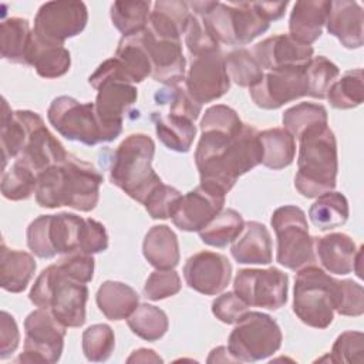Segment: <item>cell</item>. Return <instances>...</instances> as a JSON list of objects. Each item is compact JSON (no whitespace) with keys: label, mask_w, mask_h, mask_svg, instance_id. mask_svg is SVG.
Returning <instances> with one entry per match:
<instances>
[{"label":"cell","mask_w":364,"mask_h":364,"mask_svg":"<svg viewBox=\"0 0 364 364\" xmlns=\"http://www.w3.org/2000/svg\"><path fill=\"white\" fill-rule=\"evenodd\" d=\"M245 220L235 209H222L208 225L199 230L200 240L213 247H225L243 230Z\"/></svg>","instance_id":"f35d334b"},{"label":"cell","mask_w":364,"mask_h":364,"mask_svg":"<svg viewBox=\"0 0 364 364\" xmlns=\"http://www.w3.org/2000/svg\"><path fill=\"white\" fill-rule=\"evenodd\" d=\"M141 33L122 37L115 51V58L118 60L124 75L131 84L142 82L148 75L152 74L151 60L142 41Z\"/></svg>","instance_id":"1f68e13d"},{"label":"cell","mask_w":364,"mask_h":364,"mask_svg":"<svg viewBox=\"0 0 364 364\" xmlns=\"http://www.w3.org/2000/svg\"><path fill=\"white\" fill-rule=\"evenodd\" d=\"M200 18L219 43L229 46H245L270 26V21L259 11L256 1H215Z\"/></svg>","instance_id":"ba28073f"},{"label":"cell","mask_w":364,"mask_h":364,"mask_svg":"<svg viewBox=\"0 0 364 364\" xmlns=\"http://www.w3.org/2000/svg\"><path fill=\"white\" fill-rule=\"evenodd\" d=\"M151 14V1H114L109 16L114 27L122 37L135 36L148 27Z\"/></svg>","instance_id":"74e56055"},{"label":"cell","mask_w":364,"mask_h":364,"mask_svg":"<svg viewBox=\"0 0 364 364\" xmlns=\"http://www.w3.org/2000/svg\"><path fill=\"white\" fill-rule=\"evenodd\" d=\"M364 11L357 1L334 0L330 3L327 14V31L337 37L346 48H360L363 37Z\"/></svg>","instance_id":"603a6c76"},{"label":"cell","mask_w":364,"mask_h":364,"mask_svg":"<svg viewBox=\"0 0 364 364\" xmlns=\"http://www.w3.org/2000/svg\"><path fill=\"white\" fill-rule=\"evenodd\" d=\"M183 34H185V44L192 57L219 51V41L206 27L203 20L193 13H191L188 17Z\"/></svg>","instance_id":"c3c4849f"},{"label":"cell","mask_w":364,"mask_h":364,"mask_svg":"<svg viewBox=\"0 0 364 364\" xmlns=\"http://www.w3.org/2000/svg\"><path fill=\"white\" fill-rule=\"evenodd\" d=\"M182 193L164 182L159 183L142 203L152 219H168L175 213Z\"/></svg>","instance_id":"681fc988"},{"label":"cell","mask_w":364,"mask_h":364,"mask_svg":"<svg viewBox=\"0 0 364 364\" xmlns=\"http://www.w3.org/2000/svg\"><path fill=\"white\" fill-rule=\"evenodd\" d=\"M243 122L237 112L223 104L209 107L202 119L200 131H222V132H237L242 129Z\"/></svg>","instance_id":"f5cc1de1"},{"label":"cell","mask_w":364,"mask_h":364,"mask_svg":"<svg viewBox=\"0 0 364 364\" xmlns=\"http://www.w3.org/2000/svg\"><path fill=\"white\" fill-rule=\"evenodd\" d=\"M47 118L57 132L68 141L90 146L107 142L94 102H80L73 97L60 95L51 101Z\"/></svg>","instance_id":"7c38bea8"},{"label":"cell","mask_w":364,"mask_h":364,"mask_svg":"<svg viewBox=\"0 0 364 364\" xmlns=\"http://www.w3.org/2000/svg\"><path fill=\"white\" fill-rule=\"evenodd\" d=\"M20 341V331L14 317L7 313H0V358H7L16 351Z\"/></svg>","instance_id":"680465c9"},{"label":"cell","mask_w":364,"mask_h":364,"mask_svg":"<svg viewBox=\"0 0 364 364\" xmlns=\"http://www.w3.org/2000/svg\"><path fill=\"white\" fill-rule=\"evenodd\" d=\"M336 311L341 316L358 317L364 313V289L361 284L346 279L338 280Z\"/></svg>","instance_id":"db71d44e"},{"label":"cell","mask_w":364,"mask_h":364,"mask_svg":"<svg viewBox=\"0 0 364 364\" xmlns=\"http://www.w3.org/2000/svg\"><path fill=\"white\" fill-rule=\"evenodd\" d=\"M141 36L151 60V77L165 85H178L185 80L186 60L182 54L181 41L159 38L148 27Z\"/></svg>","instance_id":"7402d4cb"},{"label":"cell","mask_w":364,"mask_h":364,"mask_svg":"<svg viewBox=\"0 0 364 364\" xmlns=\"http://www.w3.org/2000/svg\"><path fill=\"white\" fill-rule=\"evenodd\" d=\"M183 277L186 284L198 293L215 296L228 287L232 277V264L220 253L202 250L186 260Z\"/></svg>","instance_id":"d6986e66"},{"label":"cell","mask_w":364,"mask_h":364,"mask_svg":"<svg viewBox=\"0 0 364 364\" xmlns=\"http://www.w3.org/2000/svg\"><path fill=\"white\" fill-rule=\"evenodd\" d=\"M230 253L242 264H269L272 262L270 232L260 222H245L243 230L232 242Z\"/></svg>","instance_id":"484cf974"},{"label":"cell","mask_w":364,"mask_h":364,"mask_svg":"<svg viewBox=\"0 0 364 364\" xmlns=\"http://www.w3.org/2000/svg\"><path fill=\"white\" fill-rule=\"evenodd\" d=\"M142 253L158 270L175 269L179 263V243L175 232L166 225L152 226L144 239Z\"/></svg>","instance_id":"4316f807"},{"label":"cell","mask_w":364,"mask_h":364,"mask_svg":"<svg viewBox=\"0 0 364 364\" xmlns=\"http://www.w3.org/2000/svg\"><path fill=\"white\" fill-rule=\"evenodd\" d=\"M185 88L198 104H206L225 95L230 80L225 67V55L219 51L192 57Z\"/></svg>","instance_id":"2e32d148"},{"label":"cell","mask_w":364,"mask_h":364,"mask_svg":"<svg viewBox=\"0 0 364 364\" xmlns=\"http://www.w3.org/2000/svg\"><path fill=\"white\" fill-rule=\"evenodd\" d=\"M155 101L159 105L168 102L169 114L185 117L191 121L198 119L202 109V105L191 97L186 88L179 85H165V88L158 90L155 94Z\"/></svg>","instance_id":"7dc6e473"},{"label":"cell","mask_w":364,"mask_h":364,"mask_svg":"<svg viewBox=\"0 0 364 364\" xmlns=\"http://www.w3.org/2000/svg\"><path fill=\"white\" fill-rule=\"evenodd\" d=\"M354 240L340 232L314 237V253L324 270L333 274H348L353 272L357 255Z\"/></svg>","instance_id":"d4e9b609"},{"label":"cell","mask_w":364,"mask_h":364,"mask_svg":"<svg viewBox=\"0 0 364 364\" xmlns=\"http://www.w3.org/2000/svg\"><path fill=\"white\" fill-rule=\"evenodd\" d=\"M225 67L229 80L239 87L252 88L263 78L264 74V70L260 67L257 60L246 48H237L226 54Z\"/></svg>","instance_id":"7bdbcfd3"},{"label":"cell","mask_w":364,"mask_h":364,"mask_svg":"<svg viewBox=\"0 0 364 364\" xmlns=\"http://www.w3.org/2000/svg\"><path fill=\"white\" fill-rule=\"evenodd\" d=\"M28 297L34 306L48 310L65 327H81L85 323L88 289L85 283L68 277L58 263L38 274Z\"/></svg>","instance_id":"5b68a950"},{"label":"cell","mask_w":364,"mask_h":364,"mask_svg":"<svg viewBox=\"0 0 364 364\" xmlns=\"http://www.w3.org/2000/svg\"><path fill=\"white\" fill-rule=\"evenodd\" d=\"M108 235L105 226L91 218H84L80 239V252L87 255H94L107 250Z\"/></svg>","instance_id":"9f6ffc18"},{"label":"cell","mask_w":364,"mask_h":364,"mask_svg":"<svg viewBox=\"0 0 364 364\" xmlns=\"http://www.w3.org/2000/svg\"><path fill=\"white\" fill-rule=\"evenodd\" d=\"M127 324L134 334L146 341H156L165 336L169 327L166 313L152 304L142 303L127 318Z\"/></svg>","instance_id":"ab89813d"},{"label":"cell","mask_w":364,"mask_h":364,"mask_svg":"<svg viewBox=\"0 0 364 364\" xmlns=\"http://www.w3.org/2000/svg\"><path fill=\"white\" fill-rule=\"evenodd\" d=\"M313 47L296 41L289 34H276L257 43L252 54L263 70L306 67L313 58Z\"/></svg>","instance_id":"44dd1931"},{"label":"cell","mask_w":364,"mask_h":364,"mask_svg":"<svg viewBox=\"0 0 364 364\" xmlns=\"http://www.w3.org/2000/svg\"><path fill=\"white\" fill-rule=\"evenodd\" d=\"M115 347V336L108 324H92L82 333V353L88 361H107Z\"/></svg>","instance_id":"bcb514c9"},{"label":"cell","mask_w":364,"mask_h":364,"mask_svg":"<svg viewBox=\"0 0 364 364\" xmlns=\"http://www.w3.org/2000/svg\"><path fill=\"white\" fill-rule=\"evenodd\" d=\"M348 202L341 192H326L317 196L309 209L311 223L320 230H330L343 226L348 219Z\"/></svg>","instance_id":"8d00e7d4"},{"label":"cell","mask_w":364,"mask_h":364,"mask_svg":"<svg viewBox=\"0 0 364 364\" xmlns=\"http://www.w3.org/2000/svg\"><path fill=\"white\" fill-rule=\"evenodd\" d=\"M88 82L95 88V114L104 128L107 142L114 141L122 132L124 115L138 98V91L122 73L115 57L105 60L90 75Z\"/></svg>","instance_id":"8992f818"},{"label":"cell","mask_w":364,"mask_h":364,"mask_svg":"<svg viewBox=\"0 0 364 364\" xmlns=\"http://www.w3.org/2000/svg\"><path fill=\"white\" fill-rule=\"evenodd\" d=\"M330 3L328 0L296 1L289 18V36L301 44L311 46L323 33Z\"/></svg>","instance_id":"cb8c5ba5"},{"label":"cell","mask_w":364,"mask_h":364,"mask_svg":"<svg viewBox=\"0 0 364 364\" xmlns=\"http://www.w3.org/2000/svg\"><path fill=\"white\" fill-rule=\"evenodd\" d=\"M181 277L178 272L171 270H155L152 272L144 286V294L146 299L158 301L175 296L181 290Z\"/></svg>","instance_id":"816d5d0a"},{"label":"cell","mask_w":364,"mask_h":364,"mask_svg":"<svg viewBox=\"0 0 364 364\" xmlns=\"http://www.w3.org/2000/svg\"><path fill=\"white\" fill-rule=\"evenodd\" d=\"M262 162L264 166L279 171L289 166L296 155V139L284 128H272L259 132Z\"/></svg>","instance_id":"e575fe53"},{"label":"cell","mask_w":364,"mask_h":364,"mask_svg":"<svg viewBox=\"0 0 364 364\" xmlns=\"http://www.w3.org/2000/svg\"><path fill=\"white\" fill-rule=\"evenodd\" d=\"M247 307L235 291L222 293L212 301L213 316L226 324H236L247 313Z\"/></svg>","instance_id":"11a10c76"},{"label":"cell","mask_w":364,"mask_h":364,"mask_svg":"<svg viewBox=\"0 0 364 364\" xmlns=\"http://www.w3.org/2000/svg\"><path fill=\"white\" fill-rule=\"evenodd\" d=\"M297 173L294 188L304 198H317L336 188L337 142L333 131L318 127L306 131L299 139Z\"/></svg>","instance_id":"3957f363"},{"label":"cell","mask_w":364,"mask_h":364,"mask_svg":"<svg viewBox=\"0 0 364 364\" xmlns=\"http://www.w3.org/2000/svg\"><path fill=\"white\" fill-rule=\"evenodd\" d=\"M101 313L114 321L125 320L139 304V294L122 282H104L95 296Z\"/></svg>","instance_id":"4dcf8cb0"},{"label":"cell","mask_w":364,"mask_h":364,"mask_svg":"<svg viewBox=\"0 0 364 364\" xmlns=\"http://www.w3.org/2000/svg\"><path fill=\"white\" fill-rule=\"evenodd\" d=\"M88 10L82 1L57 0L40 6L34 17V36L50 44H61L78 36L87 26Z\"/></svg>","instance_id":"5bb4252c"},{"label":"cell","mask_w":364,"mask_h":364,"mask_svg":"<svg viewBox=\"0 0 364 364\" xmlns=\"http://www.w3.org/2000/svg\"><path fill=\"white\" fill-rule=\"evenodd\" d=\"M101 183L102 175L90 162L68 154L64 162L37 175L34 195L41 208L68 206L90 212L98 203Z\"/></svg>","instance_id":"7a4b0ae2"},{"label":"cell","mask_w":364,"mask_h":364,"mask_svg":"<svg viewBox=\"0 0 364 364\" xmlns=\"http://www.w3.org/2000/svg\"><path fill=\"white\" fill-rule=\"evenodd\" d=\"M225 196L199 183L195 189L182 195L171 219L181 230L199 232L223 209Z\"/></svg>","instance_id":"ffe728a7"},{"label":"cell","mask_w":364,"mask_h":364,"mask_svg":"<svg viewBox=\"0 0 364 364\" xmlns=\"http://www.w3.org/2000/svg\"><path fill=\"white\" fill-rule=\"evenodd\" d=\"M65 328L48 310L31 311L24 320V350L16 361L57 363L63 353Z\"/></svg>","instance_id":"4fadbf2b"},{"label":"cell","mask_w":364,"mask_h":364,"mask_svg":"<svg viewBox=\"0 0 364 364\" xmlns=\"http://www.w3.org/2000/svg\"><path fill=\"white\" fill-rule=\"evenodd\" d=\"M27 122L23 111H11L7 101L3 98L1 109V132H0V146L3 156V169H6L7 161L11 158H18L23 152L27 139Z\"/></svg>","instance_id":"d590c367"},{"label":"cell","mask_w":364,"mask_h":364,"mask_svg":"<svg viewBox=\"0 0 364 364\" xmlns=\"http://www.w3.org/2000/svg\"><path fill=\"white\" fill-rule=\"evenodd\" d=\"M276 237L279 264L290 270H300L314 264V237L309 233L306 213L294 205L277 208L270 220Z\"/></svg>","instance_id":"9c48e42d"},{"label":"cell","mask_w":364,"mask_h":364,"mask_svg":"<svg viewBox=\"0 0 364 364\" xmlns=\"http://www.w3.org/2000/svg\"><path fill=\"white\" fill-rule=\"evenodd\" d=\"M37 186V175L26 164L16 159L1 176V193L9 200L28 199Z\"/></svg>","instance_id":"ee69618b"},{"label":"cell","mask_w":364,"mask_h":364,"mask_svg":"<svg viewBox=\"0 0 364 364\" xmlns=\"http://www.w3.org/2000/svg\"><path fill=\"white\" fill-rule=\"evenodd\" d=\"M326 98L337 109H351L361 105L364 100L363 70L355 68L344 73L331 84Z\"/></svg>","instance_id":"b9f144b4"},{"label":"cell","mask_w":364,"mask_h":364,"mask_svg":"<svg viewBox=\"0 0 364 364\" xmlns=\"http://www.w3.org/2000/svg\"><path fill=\"white\" fill-rule=\"evenodd\" d=\"M155 142L146 134L128 135L114 151L109 181L134 200L144 203L148 195L162 183L152 168Z\"/></svg>","instance_id":"277c9868"},{"label":"cell","mask_w":364,"mask_h":364,"mask_svg":"<svg viewBox=\"0 0 364 364\" xmlns=\"http://www.w3.org/2000/svg\"><path fill=\"white\" fill-rule=\"evenodd\" d=\"M189 14L191 10L186 1L158 0L149 14L148 28L159 38L181 41Z\"/></svg>","instance_id":"83f0119b"},{"label":"cell","mask_w":364,"mask_h":364,"mask_svg":"<svg viewBox=\"0 0 364 364\" xmlns=\"http://www.w3.org/2000/svg\"><path fill=\"white\" fill-rule=\"evenodd\" d=\"M33 30L26 18L9 17L0 26L1 57L14 64L27 65V53L31 44Z\"/></svg>","instance_id":"d6a6232c"},{"label":"cell","mask_w":364,"mask_h":364,"mask_svg":"<svg viewBox=\"0 0 364 364\" xmlns=\"http://www.w3.org/2000/svg\"><path fill=\"white\" fill-rule=\"evenodd\" d=\"M282 330L266 313L247 311L228 338V350L237 363H255L273 355L282 346Z\"/></svg>","instance_id":"30bf717a"},{"label":"cell","mask_w":364,"mask_h":364,"mask_svg":"<svg viewBox=\"0 0 364 364\" xmlns=\"http://www.w3.org/2000/svg\"><path fill=\"white\" fill-rule=\"evenodd\" d=\"M233 290L247 306L277 310L287 301L289 276L277 267L242 269L233 280Z\"/></svg>","instance_id":"9a60e30c"},{"label":"cell","mask_w":364,"mask_h":364,"mask_svg":"<svg viewBox=\"0 0 364 364\" xmlns=\"http://www.w3.org/2000/svg\"><path fill=\"white\" fill-rule=\"evenodd\" d=\"M94 262L95 260L92 255L77 252L65 255V257L58 262V266L73 280H77L80 283H88L94 276Z\"/></svg>","instance_id":"6f0895ef"},{"label":"cell","mask_w":364,"mask_h":364,"mask_svg":"<svg viewBox=\"0 0 364 364\" xmlns=\"http://www.w3.org/2000/svg\"><path fill=\"white\" fill-rule=\"evenodd\" d=\"M127 363H162V358L154 350L138 348L128 357Z\"/></svg>","instance_id":"91938a15"},{"label":"cell","mask_w":364,"mask_h":364,"mask_svg":"<svg viewBox=\"0 0 364 364\" xmlns=\"http://www.w3.org/2000/svg\"><path fill=\"white\" fill-rule=\"evenodd\" d=\"M23 115L26 118L28 132L23 152L17 159L34 171L36 175L53 165L64 162L68 156V152L48 131L43 118L37 112L27 109H23Z\"/></svg>","instance_id":"ac0fdd59"},{"label":"cell","mask_w":364,"mask_h":364,"mask_svg":"<svg viewBox=\"0 0 364 364\" xmlns=\"http://www.w3.org/2000/svg\"><path fill=\"white\" fill-rule=\"evenodd\" d=\"M262 162L259 131L243 124L237 132L202 131L195 151L200 185L226 195L237 178Z\"/></svg>","instance_id":"6da1fadb"},{"label":"cell","mask_w":364,"mask_h":364,"mask_svg":"<svg viewBox=\"0 0 364 364\" xmlns=\"http://www.w3.org/2000/svg\"><path fill=\"white\" fill-rule=\"evenodd\" d=\"M27 65H33L36 73L43 78H58L70 70V51L61 44L43 43L33 33L27 53Z\"/></svg>","instance_id":"f546056e"},{"label":"cell","mask_w":364,"mask_h":364,"mask_svg":"<svg viewBox=\"0 0 364 364\" xmlns=\"http://www.w3.org/2000/svg\"><path fill=\"white\" fill-rule=\"evenodd\" d=\"M152 121L155 122V131L159 141L168 149L175 152H188L191 149L196 135L193 121L173 114L161 115L158 112L152 114Z\"/></svg>","instance_id":"836d02e7"},{"label":"cell","mask_w":364,"mask_h":364,"mask_svg":"<svg viewBox=\"0 0 364 364\" xmlns=\"http://www.w3.org/2000/svg\"><path fill=\"white\" fill-rule=\"evenodd\" d=\"M282 122L284 129L290 132L294 139H299L309 129L326 127L327 111L320 104L300 102L283 112Z\"/></svg>","instance_id":"60d3db41"},{"label":"cell","mask_w":364,"mask_h":364,"mask_svg":"<svg viewBox=\"0 0 364 364\" xmlns=\"http://www.w3.org/2000/svg\"><path fill=\"white\" fill-rule=\"evenodd\" d=\"M338 280L310 264L297 272L293 290V311L307 326L327 328L334 318Z\"/></svg>","instance_id":"52a82bcc"},{"label":"cell","mask_w":364,"mask_h":364,"mask_svg":"<svg viewBox=\"0 0 364 364\" xmlns=\"http://www.w3.org/2000/svg\"><path fill=\"white\" fill-rule=\"evenodd\" d=\"M361 259H363V246L358 247L357 250V255H355V259H354V267L353 270L355 272V274L363 279V273H361Z\"/></svg>","instance_id":"94428289"},{"label":"cell","mask_w":364,"mask_h":364,"mask_svg":"<svg viewBox=\"0 0 364 364\" xmlns=\"http://www.w3.org/2000/svg\"><path fill=\"white\" fill-rule=\"evenodd\" d=\"M34 257L23 250L9 249L6 243L0 247V286L10 293L23 291L36 272Z\"/></svg>","instance_id":"f1b7e54d"},{"label":"cell","mask_w":364,"mask_h":364,"mask_svg":"<svg viewBox=\"0 0 364 364\" xmlns=\"http://www.w3.org/2000/svg\"><path fill=\"white\" fill-rule=\"evenodd\" d=\"M304 68H284L264 73L263 78L249 88L253 102L263 109H277L287 102L306 97L307 84Z\"/></svg>","instance_id":"e0dca14e"},{"label":"cell","mask_w":364,"mask_h":364,"mask_svg":"<svg viewBox=\"0 0 364 364\" xmlns=\"http://www.w3.org/2000/svg\"><path fill=\"white\" fill-rule=\"evenodd\" d=\"M331 363H363L364 334L361 331H344L333 344L328 354Z\"/></svg>","instance_id":"f907efd6"},{"label":"cell","mask_w":364,"mask_h":364,"mask_svg":"<svg viewBox=\"0 0 364 364\" xmlns=\"http://www.w3.org/2000/svg\"><path fill=\"white\" fill-rule=\"evenodd\" d=\"M82 222L84 218L68 212L41 215L27 228V246L41 259L77 253L80 252Z\"/></svg>","instance_id":"8fae6325"},{"label":"cell","mask_w":364,"mask_h":364,"mask_svg":"<svg viewBox=\"0 0 364 364\" xmlns=\"http://www.w3.org/2000/svg\"><path fill=\"white\" fill-rule=\"evenodd\" d=\"M307 95L318 100L327 97L328 88L340 75V68L324 55L313 57L304 68Z\"/></svg>","instance_id":"f6af8a7d"}]
</instances>
